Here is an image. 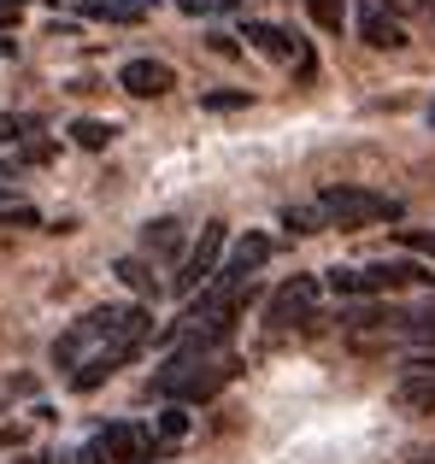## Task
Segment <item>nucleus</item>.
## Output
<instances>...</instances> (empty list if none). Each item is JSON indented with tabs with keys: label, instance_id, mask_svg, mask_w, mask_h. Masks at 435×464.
<instances>
[{
	"label": "nucleus",
	"instance_id": "f257e3e1",
	"mask_svg": "<svg viewBox=\"0 0 435 464\" xmlns=\"http://www.w3.org/2000/svg\"><path fill=\"white\" fill-rule=\"evenodd\" d=\"M148 329H153V312L148 306H94L89 317H77V324L53 341V364L82 371L94 353L118 347V341H148Z\"/></svg>",
	"mask_w": 435,
	"mask_h": 464
},
{
	"label": "nucleus",
	"instance_id": "f03ea898",
	"mask_svg": "<svg viewBox=\"0 0 435 464\" xmlns=\"http://www.w3.org/2000/svg\"><path fill=\"white\" fill-rule=\"evenodd\" d=\"M318 206L335 229H377V224H401L406 218V206L394 200V194L365 188V182H330V188L318 194Z\"/></svg>",
	"mask_w": 435,
	"mask_h": 464
},
{
	"label": "nucleus",
	"instance_id": "7ed1b4c3",
	"mask_svg": "<svg viewBox=\"0 0 435 464\" xmlns=\"http://www.w3.org/2000/svg\"><path fill=\"white\" fill-rule=\"evenodd\" d=\"M229 229L224 224H200V241L188 247V259H183V271H177V295H200V288H212V276L224 271V259H229Z\"/></svg>",
	"mask_w": 435,
	"mask_h": 464
},
{
	"label": "nucleus",
	"instance_id": "20e7f679",
	"mask_svg": "<svg viewBox=\"0 0 435 464\" xmlns=\"http://www.w3.org/2000/svg\"><path fill=\"white\" fill-rule=\"evenodd\" d=\"M318 276H288L283 288L271 295V306H265V324L283 335V329H312V317H318Z\"/></svg>",
	"mask_w": 435,
	"mask_h": 464
},
{
	"label": "nucleus",
	"instance_id": "39448f33",
	"mask_svg": "<svg viewBox=\"0 0 435 464\" xmlns=\"http://www.w3.org/2000/svg\"><path fill=\"white\" fill-rule=\"evenodd\" d=\"M236 371H241V364L229 359V353H224V359H207V364H195L188 376H177V382L165 388V400H177V406H200V400L224 394V388L236 382Z\"/></svg>",
	"mask_w": 435,
	"mask_h": 464
},
{
	"label": "nucleus",
	"instance_id": "423d86ee",
	"mask_svg": "<svg viewBox=\"0 0 435 464\" xmlns=\"http://www.w3.org/2000/svg\"><path fill=\"white\" fill-rule=\"evenodd\" d=\"M247 47L253 53H265V59H276V65H295V71H312V47L300 42V35H288V30H276V24H265V18H247Z\"/></svg>",
	"mask_w": 435,
	"mask_h": 464
},
{
	"label": "nucleus",
	"instance_id": "0eeeda50",
	"mask_svg": "<svg viewBox=\"0 0 435 464\" xmlns=\"http://www.w3.org/2000/svg\"><path fill=\"white\" fill-rule=\"evenodd\" d=\"M118 82H124V94H136V101H160V94H171L177 71L165 65V59H124V65H118Z\"/></svg>",
	"mask_w": 435,
	"mask_h": 464
},
{
	"label": "nucleus",
	"instance_id": "6e6552de",
	"mask_svg": "<svg viewBox=\"0 0 435 464\" xmlns=\"http://www.w3.org/2000/svg\"><path fill=\"white\" fill-rule=\"evenodd\" d=\"M141 353V341H118V347H106V353H94L82 371H71V394H94V388L106 382V376H118L130 359Z\"/></svg>",
	"mask_w": 435,
	"mask_h": 464
},
{
	"label": "nucleus",
	"instance_id": "1a4fd4ad",
	"mask_svg": "<svg viewBox=\"0 0 435 464\" xmlns=\"http://www.w3.org/2000/svg\"><path fill=\"white\" fill-rule=\"evenodd\" d=\"M389 406L394 411H412V418L435 411V371H406L401 382L389 388Z\"/></svg>",
	"mask_w": 435,
	"mask_h": 464
},
{
	"label": "nucleus",
	"instance_id": "9d476101",
	"mask_svg": "<svg viewBox=\"0 0 435 464\" xmlns=\"http://www.w3.org/2000/svg\"><path fill=\"white\" fill-rule=\"evenodd\" d=\"M359 35H365L371 47H406V30H401V18H394V12H382V6H365L359 12Z\"/></svg>",
	"mask_w": 435,
	"mask_h": 464
},
{
	"label": "nucleus",
	"instance_id": "9b49d317",
	"mask_svg": "<svg viewBox=\"0 0 435 464\" xmlns=\"http://www.w3.org/2000/svg\"><path fill=\"white\" fill-rule=\"evenodd\" d=\"M183 247V224L177 218H153L148 229H141V253H153V259H165V253Z\"/></svg>",
	"mask_w": 435,
	"mask_h": 464
},
{
	"label": "nucleus",
	"instance_id": "f8f14e48",
	"mask_svg": "<svg viewBox=\"0 0 435 464\" xmlns=\"http://www.w3.org/2000/svg\"><path fill=\"white\" fill-rule=\"evenodd\" d=\"M112 271H118V283H124L130 295H141V300H160V276L148 271V259H118Z\"/></svg>",
	"mask_w": 435,
	"mask_h": 464
},
{
	"label": "nucleus",
	"instance_id": "ddd939ff",
	"mask_svg": "<svg viewBox=\"0 0 435 464\" xmlns=\"http://www.w3.org/2000/svg\"><path fill=\"white\" fill-rule=\"evenodd\" d=\"M71 141L89 148V153H101L106 141H112V124H106V118H77V124H71Z\"/></svg>",
	"mask_w": 435,
	"mask_h": 464
},
{
	"label": "nucleus",
	"instance_id": "4468645a",
	"mask_svg": "<svg viewBox=\"0 0 435 464\" xmlns=\"http://www.w3.org/2000/svg\"><path fill=\"white\" fill-rule=\"evenodd\" d=\"M330 218H324V206H288L283 212V229L288 236H312V229H324Z\"/></svg>",
	"mask_w": 435,
	"mask_h": 464
},
{
	"label": "nucleus",
	"instance_id": "2eb2a0df",
	"mask_svg": "<svg viewBox=\"0 0 435 464\" xmlns=\"http://www.w3.org/2000/svg\"><path fill=\"white\" fill-rule=\"evenodd\" d=\"M306 12H312V24H318V30L342 35V24H347V0H306Z\"/></svg>",
	"mask_w": 435,
	"mask_h": 464
},
{
	"label": "nucleus",
	"instance_id": "dca6fc26",
	"mask_svg": "<svg viewBox=\"0 0 435 464\" xmlns=\"http://www.w3.org/2000/svg\"><path fill=\"white\" fill-rule=\"evenodd\" d=\"M200 106H207V112H241V106H247V89H212V94H200Z\"/></svg>",
	"mask_w": 435,
	"mask_h": 464
},
{
	"label": "nucleus",
	"instance_id": "f3484780",
	"mask_svg": "<svg viewBox=\"0 0 435 464\" xmlns=\"http://www.w3.org/2000/svg\"><path fill=\"white\" fill-rule=\"evenodd\" d=\"M188 430H195V418H188V411L183 406H171V411H160V435H165V441H183V435Z\"/></svg>",
	"mask_w": 435,
	"mask_h": 464
},
{
	"label": "nucleus",
	"instance_id": "a211bd4d",
	"mask_svg": "<svg viewBox=\"0 0 435 464\" xmlns=\"http://www.w3.org/2000/svg\"><path fill=\"white\" fill-rule=\"evenodd\" d=\"M35 224H42L35 206H0V229H35Z\"/></svg>",
	"mask_w": 435,
	"mask_h": 464
},
{
	"label": "nucleus",
	"instance_id": "6ab92c4d",
	"mask_svg": "<svg viewBox=\"0 0 435 464\" xmlns=\"http://www.w3.org/2000/svg\"><path fill=\"white\" fill-rule=\"evenodd\" d=\"M401 241L412 253H424V259H435V229H401Z\"/></svg>",
	"mask_w": 435,
	"mask_h": 464
},
{
	"label": "nucleus",
	"instance_id": "aec40b11",
	"mask_svg": "<svg viewBox=\"0 0 435 464\" xmlns=\"http://www.w3.org/2000/svg\"><path fill=\"white\" fill-rule=\"evenodd\" d=\"M394 12H418V6H430V0H389Z\"/></svg>",
	"mask_w": 435,
	"mask_h": 464
},
{
	"label": "nucleus",
	"instance_id": "412c9836",
	"mask_svg": "<svg viewBox=\"0 0 435 464\" xmlns=\"http://www.w3.org/2000/svg\"><path fill=\"white\" fill-rule=\"evenodd\" d=\"M12 12H18V6H12V0H0V24H12Z\"/></svg>",
	"mask_w": 435,
	"mask_h": 464
},
{
	"label": "nucleus",
	"instance_id": "4be33fe9",
	"mask_svg": "<svg viewBox=\"0 0 435 464\" xmlns=\"http://www.w3.org/2000/svg\"><path fill=\"white\" fill-rule=\"evenodd\" d=\"M430 130H435V101H430Z\"/></svg>",
	"mask_w": 435,
	"mask_h": 464
},
{
	"label": "nucleus",
	"instance_id": "5701e85b",
	"mask_svg": "<svg viewBox=\"0 0 435 464\" xmlns=\"http://www.w3.org/2000/svg\"><path fill=\"white\" fill-rule=\"evenodd\" d=\"M188 6H200V0H188Z\"/></svg>",
	"mask_w": 435,
	"mask_h": 464
},
{
	"label": "nucleus",
	"instance_id": "b1692460",
	"mask_svg": "<svg viewBox=\"0 0 435 464\" xmlns=\"http://www.w3.org/2000/svg\"><path fill=\"white\" fill-rule=\"evenodd\" d=\"M0 200H6V188H0Z\"/></svg>",
	"mask_w": 435,
	"mask_h": 464
}]
</instances>
